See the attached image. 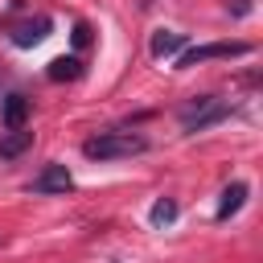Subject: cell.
Listing matches in <instances>:
<instances>
[{
    "label": "cell",
    "instance_id": "9",
    "mask_svg": "<svg viewBox=\"0 0 263 263\" xmlns=\"http://www.w3.org/2000/svg\"><path fill=\"white\" fill-rule=\"evenodd\" d=\"M49 78L53 82H74V78H82V62L78 58H53L49 62Z\"/></svg>",
    "mask_w": 263,
    "mask_h": 263
},
{
    "label": "cell",
    "instance_id": "11",
    "mask_svg": "<svg viewBox=\"0 0 263 263\" xmlns=\"http://www.w3.org/2000/svg\"><path fill=\"white\" fill-rule=\"evenodd\" d=\"M173 218H177V201H173V197H160V201L148 210V222H152V226H168Z\"/></svg>",
    "mask_w": 263,
    "mask_h": 263
},
{
    "label": "cell",
    "instance_id": "5",
    "mask_svg": "<svg viewBox=\"0 0 263 263\" xmlns=\"http://www.w3.org/2000/svg\"><path fill=\"white\" fill-rule=\"evenodd\" d=\"M74 189V177L66 164H45L33 181H29V193H70Z\"/></svg>",
    "mask_w": 263,
    "mask_h": 263
},
{
    "label": "cell",
    "instance_id": "1",
    "mask_svg": "<svg viewBox=\"0 0 263 263\" xmlns=\"http://www.w3.org/2000/svg\"><path fill=\"white\" fill-rule=\"evenodd\" d=\"M140 152H148V140L136 136V132H99L82 144L86 160H127V156H140Z\"/></svg>",
    "mask_w": 263,
    "mask_h": 263
},
{
    "label": "cell",
    "instance_id": "3",
    "mask_svg": "<svg viewBox=\"0 0 263 263\" xmlns=\"http://www.w3.org/2000/svg\"><path fill=\"white\" fill-rule=\"evenodd\" d=\"M242 53H251V45H247V41L189 45V49H181V53H177V70H189V66H197V62H210V58H242Z\"/></svg>",
    "mask_w": 263,
    "mask_h": 263
},
{
    "label": "cell",
    "instance_id": "12",
    "mask_svg": "<svg viewBox=\"0 0 263 263\" xmlns=\"http://www.w3.org/2000/svg\"><path fill=\"white\" fill-rule=\"evenodd\" d=\"M74 45H78V49L90 45V29H86V25H74Z\"/></svg>",
    "mask_w": 263,
    "mask_h": 263
},
{
    "label": "cell",
    "instance_id": "7",
    "mask_svg": "<svg viewBox=\"0 0 263 263\" xmlns=\"http://www.w3.org/2000/svg\"><path fill=\"white\" fill-rule=\"evenodd\" d=\"M181 49H185V37L181 33H168V29H156L152 41H148V53L152 58H177Z\"/></svg>",
    "mask_w": 263,
    "mask_h": 263
},
{
    "label": "cell",
    "instance_id": "13",
    "mask_svg": "<svg viewBox=\"0 0 263 263\" xmlns=\"http://www.w3.org/2000/svg\"><path fill=\"white\" fill-rule=\"evenodd\" d=\"M226 8H230L234 16H247V12H251V0H226Z\"/></svg>",
    "mask_w": 263,
    "mask_h": 263
},
{
    "label": "cell",
    "instance_id": "8",
    "mask_svg": "<svg viewBox=\"0 0 263 263\" xmlns=\"http://www.w3.org/2000/svg\"><path fill=\"white\" fill-rule=\"evenodd\" d=\"M0 119H4L8 132H12V127H25V119H29V99H25V95H4Z\"/></svg>",
    "mask_w": 263,
    "mask_h": 263
},
{
    "label": "cell",
    "instance_id": "4",
    "mask_svg": "<svg viewBox=\"0 0 263 263\" xmlns=\"http://www.w3.org/2000/svg\"><path fill=\"white\" fill-rule=\"evenodd\" d=\"M49 16H25V21H16L12 29H8V41L16 45V49H33V45H41L45 37H49Z\"/></svg>",
    "mask_w": 263,
    "mask_h": 263
},
{
    "label": "cell",
    "instance_id": "2",
    "mask_svg": "<svg viewBox=\"0 0 263 263\" xmlns=\"http://www.w3.org/2000/svg\"><path fill=\"white\" fill-rule=\"evenodd\" d=\"M226 115H230V103H222V99H214V95H193V99L177 111V119H181L185 132H205V127L222 123Z\"/></svg>",
    "mask_w": 263,
    "mask_h": 263
},
{
    "label": "cell",
    "instance_id": "10",
    "mask_svg": "<svg viewBox=\"0 0 263 263\" xmlns=\"http://www.w3.org/2000/svg\"><path fill=\"white\" fill-rule=\"evenodd\" d=\"M29 144H33V132L12 127V136H4V140H0V156H4V160H12V156H21Z\"/></svg>",
    "mask_w": 263,
    "mask_h": 263
},
{
    "label": "cell",
    "instance_id": "6",
    "mask_svg": "<svg viewBox=\"0 0 263 263\" xmlns=\"http://www.w3.org/2000/svg\"><path fill=\"white\" fill-rule=\"evenodd\" d=\"M247 193H251V189H247V181H230V185L222 189V201H218V214H214V218H218V222H230V218L242 210Z\"/></svg>",
    "mask_w": 263,
    "mask_h": 263
}]
</instances>
